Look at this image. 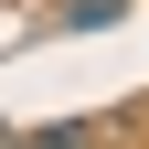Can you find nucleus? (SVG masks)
<instances>
[{
	"label": "nucleus",
	"instance_id": "1",
	"mask_svg": "<svg viewBox=\"0 0 149 149\" xmlns=\"http://www.w3.org/2000/svg\"><path fill=\"white\" fill-rule=\"evenodd\" d=\"M11 149H107L96 117H64V128H11Z\"/></svg>",
	"mask_w": 149,
	"mask_h": 149
},
{
	"label": "nucleus",
	"instance_id": "2",
	"mask_svg": "<svg viewBox=\"0 0 149 149\" xmlns=\"http://www.w3.org/2000/svg\"><path fill=\"white\" fill-rule=\"evenodd\" d=\"M0 149H11V128H0Z\"/></svg>",
	"mask_w": 149,
	"mask_h": 149
}]
</instances>
